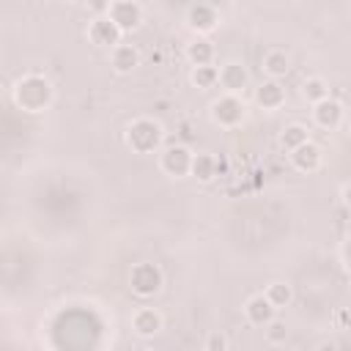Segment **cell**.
Here are the masks:
<instances>
[{
    "mask_svg": "<svg viewBox=\"0 0 351 351\" xmlns=\"http://www.w3.org/2000/svg\"><path fill=\"white\" fill-rule=\"evenodd\" d=\"M162 285H165V274H162V269L154 261H140V263L132 266V271H129V288H132L134 296L151 299V296H156L162 291Z\"/></svg>",
    "mask_w": 351,
    "mask_h": 351,
    "instance_id": "3957f363",
    "label": "cell"
},
{
    "mask_svg": "<svg viewBox=\"0 0 351 351\" xmlns=\"http://www.w3.org/2000/svg\"><path fill=\"white\" fill-rule=\"evenodd\" d=\"M126 145L132 148V154H159L165 145V129L156 118H148V115H140L134 118L129 126H126V134H123Z\"/></svg>",
    "mask_w": 351,
    "mask_h": 351,
    "instance_id": "7a4b0ae2",
    "label": "cell"
},
{
    "mask_svg": "<svg viewBox=\"0 0 351 351\" xmlns=\"http://www.w3.org/2000/svg\"><path fill=\"white\" fill-rule=\"evenodd\" d=\"M250 85V71L244 63L239 60H228L222 69H219V88L230 96H241L244 88Z\"/></svg>",
    "mask_w": 351,
    "mask_h": 351,
    "instance_id": "30bf717a",
    "label": "cell"
},
{
    "mask_svg": "<svg viewBox=\"0 0 351 351\" xmlns=\"http://www.w3.org/2000/svg\"><path fill=\"white\" fill-rule=\"evenodd\" d=\"M244 318H247V324L263 329L266 324H271V321L277 318V307L266 299V293H252V296L244 302Z\"/></svg>",
    "mask_w": 351,
    "mask_h": 351,
    "instance_id": "8fae6325",
    "label": "cell"
},
{
    "mask_svg": "<svg viewBox=\"0 0 351 351\" xmlns=\"http://www.w3.org/2000/svg\"><path fill=\"white\" fill-rule=\"evenodd\" d=\"M189 82H192L197 90H208V88H214V85H219V69H217V66H197V69H192Z\"/></svg>",
    "mask_w": 351,
    "mask_h": 351,
    "instance_id": "7402d4cb",
    "label": "cell"
},
{
    "mask_svg": "<svg viewBox=\"0 0 351 351\" xmlns=\"http://www.w3.org/2000/svg\"><path fill=\"white\" fill-rule=\"evenodd\" d=\"M263 293H266V299H269L277 310H282V307H288V304L293 302V285H288V282H282V280L269 282Z\"/></svg>",
    "mask_w": 351,
    "mask_h": 351,
    "instance_id": "44dd1931",
    "label": "cell"
},
{
    "mask_svg": "<svg viewBox=\"0 0 351 351\" xmlns=\"http://www.w3.org/2000/svg\"><path fill=\"white\" fill-rule=\"evenodd\" d=\"M203 346H206V351H228V337H225V332L211 329V332L206 335Z\"/></svg>",
    "mask_w": 351,
    "mask_h": 351,
    "instance_id": "cb8c5ba5",
    "label": "cell"
},
{
    "mask_svg": "<svg viewBox=\"0 0 351 351\" xmlns=\"http://www.w3.org/2000/svg\"><path fill=\"white\" fill-rule=\"evenodd\" d=\"M343 121H346V107H343L337 99L329 96V99L313 104V123H315L318 129H324V132H335V129L343 126Z\"/></svg>",
    "mask_w": 351,
    "mask_h": 351,
    "instance_id": "9c48e42d",
    "label": "cell"
},
{
    "mask_svg": "<svg viewBox=\"0 0 351 351\" xmlns=\"http://www.w3.org/2000/svg\"><path fill=\"white\" fill-rule=\"evenodd\" d=\"M217 156H211V154H195V159H192V178H197L200 184H208L214 176H217Z\"/></svg>",
    "mask_w": 351,
    "mask_h": 351,
    "instance_id": "ac0fdd59",
    "label": "cell"
},
{
    "mask_svg": "<svg viewBox=\"0 0 351 351\" xmlns=\"http://www.w3.org/2000/svg\"><path fill=\"white\" fill-rule=\"evenodd\" d=\"M162 326H165V318L156 307H140L132 315V332L137 337H156L162 332Z\"/></svg>",
    "mask_w": 351,
    "mask_h": 351,
    "instance_id": "7c38bea8",
    "label": "cell"
},
{
    "mask_svg": "<svg viewBox=\"0 0 351 351\" xmlns=\"http://www.w3.org/2000/svg\"><path fill=\"white\" fill-rule=\"evenodd\" d=\"M261 69H263L266 80H282L291 71V58L285 49H269L261 58Z\"/></svg>",
    "mask_w": 351,
    "mask_h": 351,
    "instance_id": "2e32d148",
    "label": "cell"
},
{
    "mask_svg": "<svg viewBox=\"0 0 351 351\" xmlns=\"http://www.w3.org/2000/svg\"><path fill=\"white\" fill-rule=\"evenodd\" d=\"M340 200H343V206L351 211V181L343 184V189H340Z\"/></svg>",
    "mask_w": 351,
    "mask_h": 351,
    "instance_id": "d4e9b609",
    "label": "cell"
},
{
    "mask_svg": "<svg viewBox=\"0 0 351 351\" xmlns=\"http://www.w3.org/2000/svg\"><path fill=\"white\" fill-rule=\"evenodd\" d=\"M343 263L351 269V236L346 239V244H343Z\"/></svg>",
    "mask_w": 351,
    "mask_h": 351,
    "instance_id": "484cf974",
    "label": "cell"
},
{
    "mask_svg": "<svg viewBox=\"0 0 351 351\" xmlns=\"http://www.w3.org/2000/svg\"><path fill=\"white\" fill-rule=\"evenodd\" d=\"M288 156H291V165H293L299 173H315V170H321V165H324V151H321V145H315L313 140L304 143V145H299V148L291 151Z\"/></svg>",
    "mask_w": 351,
    "mask_h": 351,
    "instance_id": "4fadbf2b",
    "label": "cell"
},
{
    "mask_svg": "<svg viewBox=\"0 0 351 351\" xmlns=\"http://www.w3.org/2000/svg\"><path fill=\"white\" fill-rule=\"evenodd\" d=\"M11 99H14V104H16L22 112L38 115V112H44V110L52 107V101H55V88H52V82H49L44 74H36V71H33V74H25V77H19V80L14 82Z\"/></svg>",
    "mask_w": 351,
    "mask_h": 351,
    "instance_id": "6da1fadb",
    "label": "cell"
},
{
    "mask_svg": "<svg viewBox=\"0 0 351 351\" xmlns=\"http://www.w3.org/2000/svg\"><path fill=\"white\" fill-rule=\"evenodd\" d=\"M184 22L195 33V38H206L208 33H214L219 27L222 16H219V8L214 3H192L184 14Z\"/></svg>",
    "mask_w": 351,
    "mask_h": 351,
    "instance_id": "5b68a950",
    "label": "cell"
},
{
    "mask_svg": "<svg viewBox=\"0 0 351 351\" xmlns=\"http://www.w3.org/2000/svg\"><path fill=\"white\" fill-rule=\"evenodd\" d=\"M263 337H266L269 346H285V340H288V326H285V321L274 318L271 324H266V326H263Z\"/></svg>",
    "mask_w": 351,
    "mask_h": 351,
    "instance_id": "603a6c76",
    "label": "cell"
},
{
    "mask_svg": "<svg viewBox=\"0 0 351 351\" xmlns=\"http://www.w3.org/2000/svg\"><path fill=\"white\" fill-rule=\"evenodd\" d=\"M304 143H310V132H307V126H302V123H291V126H285L282 132H280V145L291 154V151H296L299 145H304Z\"/></svg>",
    "mask_w": 351,
    "mask_h": 351,
    "instance_id": "ffe728a7",
    "label": "cell"
},
{
    "mask_svg": "<svg viewBox=\"0 0 351 351\" xmlns=\"http://www.w3.org/2000/svg\"><path fill=\"white\" fill-rule=\"evenodd\" d=\"M299 90H302V99H304L307 104H318V101L329 99V85H326L324 77H307Z\"/></svg>",
    "mask_w": 351,
    "mask_h": 351,
    "instance_id": "d6986e66",
    "label": "cell"
},
{
    "mask_svg": "<svg viewBox=\"0 0 351 351\" xmlns=\"http://www.w3.org/2000/svg\"><path fill=\"white\" fill-rule=\"evenodd\" d=\"M255 104L261 110H269V112L280 110L285 104V88H282V82L280 80H263L255 88Z\"/></svg>",
    "mask_w": 351,
    "mask_h": 351,
    "instance_id": "5bb4252c",
    "label": "cell"
},
{
    "mask_svg": "<svg viewBox=\"0 0 351 351\" xmlns=\"http://www.w3.org/2000/svg\"><path fill=\"white\" fill-rule=\"evenodd\" d=\"M121 38H123V33L118 30V25H115L107 14H99V16L90 19V25H88V41H90L93 47L115 49V47L121 44Z\"/></svg>",
    "mask_w": 351,
    "mask_h": 351,
    "instance_id": "ba28073f",
    "label": "cell"
},
{
    "mask_svg": "<svg viewBox=\"0 0 351 351\" xmlns=\"http://www.w3.org/2000/svg\"><path fill=\"white\" fill-rule=\"evenodd\" d=\"M208 115L211 121L219 126V129H239L247 118V104L241 96H230V93H222L219 99L211 101L208 107Z\"/></svg>",
    "mask_w": 351,
    "mask_h": 351,
    "instance_id": "277c9868",
    "label": "cell"
},
{
    "mask_svg": "<svg viewBox=\"0 0 351 351\" xmlns=\"http://www.w3.org/2000/svg\"><path fill=\"white\" fill-rule=\"evenodd\" d=\"M110 66L115 74H132L140 66V52L134 44L121 41L115 49H110Z\"/></svg>",
    "mask_w": 351,
    "mask_h": 351,
    "instance_id": "9a60e30c",
    "label": "cell"
},
{
    "mask_svg": "<svg viewBox=\"0 0 351 351\" xmlns=\"http://www.w3.org/2000/svg\"><path fill=\"white\" fill-rule=\"evenodd\" d=\"M104 14L118 25L121 33H132V30H137L143 25L145 8L137 0H112V3H107V11Z\"/></svg>",
    "mask_w": 351,
    "mask_h": 351,
    "instance_id": "52a82bcc",
    "label": "cell"
},
{
    "mask_svg": "<svg viewBox=\"0 0 351 351\" xmlns=\"http://www.w3.org/2000/svg\"><path fill=\"white\" fill-rule=\"evenodd\" d=\"M184 55H186V60L192 63V69H197V66H214L217 49H214V44H211L208 38H192V41L186 44Z\"/></svg>",
    "mask_w": 351,
    "mask_h": 351,
    "instance_id": "e0dca14e",
    "label": "cell"
},
{
    "mask_svg": "<svg viewBox=\"0 0 351 351\" xmlns=\"http://www.w3.org/2000/svg\"><path fill=\"white\" fill-rule=\"evenodd\" d=\"M192 159L195 154L186 145H165L159 151V170L170 178H186L192 173Z\"/></svg>",
    "mask_w": 351,
    "mask_h": 351,
    "instance_id": "8992f818",
    "label": "cell"
}]
</instances>
